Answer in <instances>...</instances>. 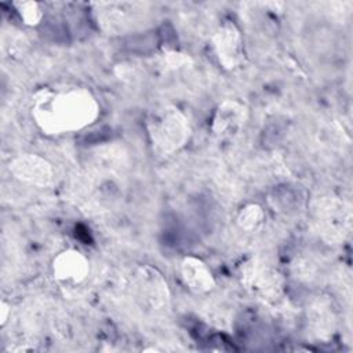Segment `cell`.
Segmentation results:
<instances>
[{
    "instance_id": "1",
    "label": "cell",
    "mask_w": 353,
    "mask_h": 353,
    "mask_svg": "<svg viewBox=\"0 0 353 353\" xmlns=\"http://www.w3.org/2000/svg\"><path fill=\"white\" fill-rule=\"evenodd\" d=\"M37 127L47 135H59L85 128L99 116V103L85 88L41 90L32 108Z\"/></svg>"
},
{
    "instance_id": "2",
    "label": "cell",
    "mask_w": 353,
    "mask_h": 353,
    "mask_svg": "<svg viewBox=\"0 0 353 353\" xmlns=\"http://www.w3.org/2000/svg\"><path fill=\"white\" fill-rule=\"evenodd\" d=\"M146 130L153 149L160 154H172L186 145L190 137L188 117L175 106L153 109L146 119Z\"/></svg>"
},
{
    "instance_id": "3",
    "label": "cell",
    "mask_w": 353,
    "mask_h": 353,
    "mask_svg": "<svg viewBox=\"0 0 353 353\" xmlns=\"http://www.w3.org/2000/svg\"><path fill=\"white\" fill-rule=\"evenodd\" d=\"M313 221L324 239L339 241L350 230V210L338 199L323 197L313 208Z\"/></svg>"
},
{
    "instance_id": "4",
    "label": "cell",
    "mask_w": 353,
    "mask_h": 353,
    "mask_svg": "<svg viewBox=\"0 0 353 353\" xmlns=\"http://www.w3.org/2000/svg\"><path fill=\"white\" fill-rule=\"evenodd\" d=\"M132 290L137 301L148 310L159 312L168 307V285L156 269L141 266L132 277Z\"/></svg>"
},
{
    "instance_id": "5",
    "label": "cell",
    "mask_w": 353,
    "mask_h": 353,
    "mask_svg": "<svg viewBox=\"0 0 353 353\" xmlns=\"http://www.w3.org/2000/svg\"><path fill=\"white\" fill-rule=\"evenodd\" d=\"M11 174L28 185L46 188L52 183L54 168L50 161L33 153H25L10 163Z\"/></svg>"
},
{
    "instance_id": "6",
    "label": "cell",
    "mask_w": 353,
    "mask_h": 353,
    "mask_svg": "<svg viewBox=\"0 0 353 353\" xmlns=\"http://www.w3.org/2000/svg\"><path fill=\"white\" fill-rule=\"evenodd\" d=\"M212 48L225 69H234L243 62V39L232 22L222 23L212 36Z\"/></svg>"
},
{
    "instance_id": "7",
    "label": "cell",
    "mask_w": 353,
    "mask_h": 353,
    "mask_svg": "<svg viewBox=\"0 0 353 353\" xmlns=\"http://www.w3.org/2000/svg\"><path fill=\"white\" fill-rule=\"evenodd\" d=\"M52 276L58 283L76 285L84 281L90 272V263L84 254L74 248L61 251L51 263Z\"/></svg>"
},
{
    "instance_id": "8",
    "label": "cell",
    "mask_w": 353,
    "mask_h": 353,
    "mask_svg": "<svg viewBox=\"0 0 353 353\" xmlns=\"http://www.w3.org/2000/svg\"><path fill=\"white\" fill-rule=\"evenodd\" d=\"M247 119V109L243 103L226 99L223 101L215 110L212 117V132L219 139L230 141L234 139Z\"/></svg>"
},
{
    "instance_id": "9",
    "label": "cell",
    "mask_w": 353,
    "mask_h": 353,
    "mask_svg": "<svg viewBox=\"0 0 353 353\" xmlns=\"http://www.w3.org/2000/svg\"><path fill=\"white\" fill-rule=\"evenodd\" d=\"M179 273L183 284L193 294H207L215 287L212 272L200 258L185 256L179 263Z\"/></svg>"
},
{
    "instance_id": "10",
    "label": "cell",
    "mask_w": 353,
    "mask_h": 353,
    "mask_svg": "<svg viewBox=\"0 0 353 353\" xmlns=\"http://www.w3.org/2000/svg\"><path fill=\"white\" fill-rule=\"evenodd\" d=\"M135 3H106L101 4V11L98 12V19L109 32H124L134 23H138L139 11L134 8Z\"/></svg>"
},
{
    "instance_id": "11",
    "label": "cell",
    "mask_w": 353,
    "mask_h": 353,
    "mask_svg": "<svg viewBox=\"0 0 353 353\" xmlns=\"http://www.w3.org/2000/svg\"><path fill=\"white\" fill-rule=\"evenodd\" d=\"M243 277L247 288H251L254 292H261L263 295L273 291V287H279L277 274L268 266L258 265L255 262L245 266Z\"/></svg>"
},
{
    "instance_id": "12",
    "label": "cell",
    "mask_w": 353,
    "mask_h": 353,
    "mask_svg": "<svg viewBox=\"0 0 353 353\" xmlns=\"http://www.w3.org/2000/svg\"><path fill=\"white\" fill-rule=\"evenodd\" d=\"M237 225L245 232H256L265 222V211L256 203L245 204L237 214Z\"/></svg>"
},
{
    "instance_id": "13",
    "label": "cell",
    "mask_w": 353,
    "mask_h": 353,
    "mask_svg": "<svg viewBox=\"0 0 353 353\" xmlns=\"http://www.w3.org/2000/svg\"><path fill=\"white\" fill-rule=\"evenodd\" d=\"M17 7V11L21 17V19L30 26L37 25L41 18H43V11L40 8L39 3L34 1H22V3H15L14 4Z\"/></svg>"
},
{
    "instance_id": "14",
    "label": "cell",
    "mask_w": 353,
    "mask_h": 353,
    "mask_svg": "<svg viewBox=\"0 0 353 353\" xmlns=\"http://www.w3.org/2000/svg\"><path fill=\"white\" fill-rule=\"evenodd\" d=\"M8 316H10V306L3 301L1 305H0V323H1V325L6 324V321L8 320Z\"/></svg>"
}]
</instances>
